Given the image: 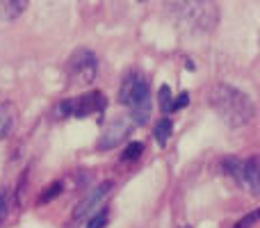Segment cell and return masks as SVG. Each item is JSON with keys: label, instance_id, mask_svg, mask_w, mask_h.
I'll list each match as a JSON object with an SVG mask.
<instances>
[{"label": "cell", "instance_id": "ffe728a7", "mask_svg": "<svg viewBox=\"0 0 260 228\" xmlns=\"http://www.w3.org/2000/svg\"><path fill=\"white\" fill-rule=\"evenodd\" d=\"M187 103H189V94H187V91H183V94H178V96L174 99V103H171V112H176V110L185 108Z\"/></svg>", "mask_w": 260, "mask_h": 228}, {"label": "cell", "instance_id": "52a82bcc", "mask_svg": "<svg viewBox=\"0 0 260 228\" xmlns=\"http://www.w3.org/2000/svg\"><path fill=\"white\" fill-rule=\"evenodd\" d=\"M130 125L133 123H130V121H123V119L110 123L108 128H105V133L99 137V142H96V148H99V151H112L114 146H119V144L128 137Z\"/></svg>", "mask_w": 260, "mask_h": 228}, {"label": "cell", "instance_id": "6da1fadb", "mask_svg": "<svg viewBox=\"0 0 260 228\" xmlns=\"http://www.w3.org/2000/svg\"><path fill=\"white\" fill-rule=\"evenodd\" d=\"M208 105H210L231 128H242V125L251 123L253 116H256L253 101L249 99L244 91L235 89V87H231V85H224V82L210 87V91H208Z\"/></svg>", "mask_w": 260, "mask_h": 228}, {"label": "cell", "instance_id": "ba28073f", "mask_svg": "<svg viewBox=\"0 0 260 228\" xmlns=\"http://www.w3.org/2000/svg\"><path fill=\"white\" fill-rule=\"evenodd\" d=\"M242 183L249 185L253 194L260 192V160L258 155H251L242 160Z\"/></svg>", "mask_w": 260, "mask_h": 228}, {"label": "cell", "instance_id": "277c9868", "mask_svg": "<svg viewBox=\"0 0 260 228\" xmlns=\"http://www.w3.org/2000/svg\"><path fill=\"white\" fill-rule=\"evenodd\" d=\"M99 55L89 48H78L71 53L67 62V73L71 78V82L76 85H91L99 76Z\"/></svg>", "mask_w": 260, "mask_h": 228}, {"label": "cell", "instance_id": "30bf717a", "mask_svg": "<svg viewBox=\"0 0 260 228\" xmlns=\"http://www.w3.org/2000/svg\"><path fill=\"white\" fill-rule=\"evenodd\" d=\"M25 7L27 3H21V0H5L0 3V21H14L25 12Z\"/></svg>", "mask_w": 260, "mask_h": 228}, {"label": "cell", "instance_id": "4fadbf2b", "mask_svg": "<svg viewBox=\"0 0 260 228\" xmlns=\"http://www.w3.org/2000/svg\"><path fill=\"white\" fill-rule=\"evenodd\" d=\"M157 99H160V110L165 116L171 114V103H174V94H171L169 85H162L160 89H157Z\"/></svg>", "mask_w": 260, "mask_h": 228}, {"label": "cell", "instance_id": "d6986e66", "mask_svg": "<svg viewBox=\"0 0 260 228\" xmlns=\"http://www.w3.org/2000/svg\"><path fill=\"white\" fill-rule=\"evenodd\" d=\"M258 217H260V212H258V210L249 212V215L244 217V219H240L238 224H235V228H251V226H253V224H256V221H258Z\"/></svg>", "mask_w": 260, "mask_h": 228}, {"label": "cell", "instance_id": "8fae6325", "mask_svg": "<svg viewBox=\"0 0 260 228\" xmlns=\"http://www.w3.org/2000/svg\"><path fill=\"white\" fill-rule=\"evenodd\" d=\"M171 130H174V121H171L169 116H162L155 123L153 135H155V142L160 144V146H167V142H169V137H171Z\"/></svg>", "mask_w": 260, "mask_h": 228}, {"label": "cell", "instance_id": "7c38bea8", "mask_svg": "<svg viewBox=\"0 0 260 228\" xmlns=\"http://www.w3.org/2000/svg\"><path fill=\"white\" fill-rule=\"evenodd\" d=\"M221 169H224L226 176L242 183V160H238V157H224L221 160Z\"/></svg>", "mask_w": 260, "mask_h": 228}, {"label": "cell", "instance_id": "3957f363", "mask_svg": "<svg viewBox=\"0 0 260 228\" xmlns=\"http://www.w3.org/2000/svg\"><path fill=\"white\" fill-rule=\"evenodd\" d=\"M167 7H171L183 25L199 32H210L219 18V9L215 3H171Z\"/></svg>", "mask_w": 260, "mask_h": 228}, {"label": "cell", "instance_id": "5b68a950", "mask_svg": "<svg viewBox=\"0 0 260 228\" xmlns=\"http://www.w3.org/2000/svg\"><path fill=\"white\" fill-rule=\"evenodd\" d=\"M112 180H103V183H99L96 187L89 189V194H87L85 199H82L80 203H78L76 208H73L71 212V224H80V221H85L87 217H91L96 210L101 208V203L105 201V197H108L110 192H112Z\"/></svg>", "mask_w": 260, "mask_h": 228}, {"label": "cell", "instance_id": "ac0fdd59", "mask_svg": "<svg viewBox=\"0 0 260 228\" xmlns=\"http://www.w3.org/2000/svg\"><path fill=\"white\" fill-rule=\"evenodd\" d=\"M7 212H9V194L0 192V226H3L5 219H7Z\"/></svg>", "mask_w": 260, "mask_h": 228}, {"label": "cell", "instance_id": "5bb4252c", "mask_svg": "<svg viewBox=\"0 0 260 228\" xmlns=\"http://www.w3.org/2000/svg\"><path fill=\"white\" fill-rule=\"evenodd\" d=\"M108 219H110V210L108 208H99V210L89 217V226L87 228H105L108 226Z\"/></svg>", "mask_w": 260, "mask_h": 228}, {"label": "cell", "instance_id": "44dd1931", "mask_svg": "<svg viewBox=\"0 0 260 228\" xmlns=\"http://www.w3.org/2000/svg\"><path fill=\"white\" fill-rule=\"evenodd\" d=\"M180 228H192V226H180Z\"/></svg>", "mask_w": 260, "mask_h": 228}, {"label": "cell", "instance_id": "e0dca14e", "mask_svg": "<svg viewBox=\"0 0 260 228\" xmlns=\"http://www.w3.org/2000/svg\"><path fill=\"white\" fill-rule=\"evenodd\" d=\"M73 112V105H71V99H67V101H62V103L55 108V114H57V119H69Z\"/></svg>", "mask_w": 260, "mask_h": 228}, {"label": "cell", "instance_id": "8992f818", "mask_svg": "<svg viewBox=\"0 0 260 228\" xmlns=\"http://www.w3.org/2000/svg\"><path fill=\"white\" fill-rule=\"evenodd\" d=\"M71 105H73L71 116L82 119V116L105 112V108H108V99H105L103 91H87V94L78 96V99H71Z\"/></svg>", "mask_w": 260, "mask_h": 228}, {"label": "cell", "instance_id": "2e32d148", "mask_svg": "<svg viewBox=\"0 0 260 228\" xmlns=\"http://www.w3.org/2000/svg\"><path fill=\"white\" fill-rule=\"evenodd\" d=\"M59 194H62V183H53V185H50V187L39 197V203H48V201H53V199H55V197H59Z\"/></svg>", "mask_w": 260, "mask_h": 228}, {"label": "cell", "instance_id": "7a4b0ae2", "mask_svg": "<svg viewBox=\"0 0 260 228\" xmlns=\"http://www.w3.org/2000/svg\"><path fill=\"white\" fill-rule=\"evenodd\" d=\"M119 101L130 110V119H133L130 123L142 125L148 121L153 110V101H151V87H148V80L142 71L126 73L121 89H119Z\"/></svg>", "mask_w": 260, "mask_h": 228}, {"label": "cell", "instance_id": "9c48e42d", "mask_svg": "<svg viewBox=\"0 0 260 228\" xmlns=\"http://www.w3.org/2000/svg\"><path fill=\"white\" fill-rule=\"evenodd\" d=\"M16 119H18V108L12 103V101L0 103V139L12 135L14 125H16Z\"/></svg>", "mask_w": 260, "mask_h": 228}, {"label": "cell", "instance_id": "9a60e30c", "mask_svg": "<svg viewBox=\"0 0 260 228\" xmlns=\"http://www.w3.org/2000/svg\"><path fill=\"white\" fill-rule=\"evenodd\" d=\"M142 151H144V144L142 142H130L126 148H123V160H137L139 155H142Z\"/></svg>", "mask_w": 260, "mask_h": 228}]
</instances>
